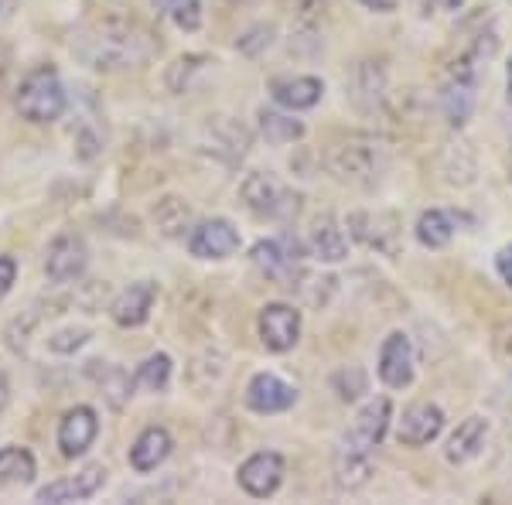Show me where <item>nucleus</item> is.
<instances>
[{"mask_svg": "<svg viewBox=\"0 0 512 505\" xmlns=\"http://www.w3.org/2000/svg\"><path fill=\"white\" fill-rule=\"evenodd\" d=\"M161 52V41L144 21L127 14H99L72 35V55L96 72L144 69Z\"/></svg>", "mask_w": 512, "mask_h": 505, "instance_id": "obj_1", "label": "nucleus"}, {"mask_svg": "<svg viewBox=\"0 0 512 505\" xmlns=\"http://www.w3.org/2000/svg\"><path fill=\"white\" fill-rule=\"evenodd\" d=\"M390 420H393L390 396H376V400H369L359 410L352 427L335 441L332 468H335V485L342 492H355V488L369 482V475H373V451L383 444Z\"/></svg>", "mask_w": 512, "mask_h": 505, "instance_id": "obj_2", "label": "nucleus"}, {"mask_svg": "<svg viewBox=\"0 0 512 505\" xmlns=\"http://www.w3.org/2000/svg\"><path fill=\"white\" fill-rule=\"evenodd\" d=\"M390 161V144L376 134H362V130L335 137L325 147L328 175L352 188H376L386 178V171H390Z\"/></svg>", "mask_w": 512, "mask_h": 505, "instance_id": "obj_3", "label": "nucleus"}, {"mask_svg": "<svg viewBox=\"0 0 512 505\" xmlns=\"http://www.w3.org/2000/svg\"><path fill=\"white\" fill-rule=\"evenodd\" d=\"M69 106V96H65V86L59 79V72L52 65H41V69L31 72L28 79L21 82L18 89V113L31 123H55Z\"/></svg>", "mask_w": 512, "mask_h": 505, "instance_id": "obj_4", "label": "nucleus"}, {"mask_svg": "<svg viewBox=\"0 0 512 505\" xmlns=\"http://www.w3.org/2000/svg\"><path fill=\"white\" fill-rule=\"evenodd\" d=\"M239 195H243L246 209L253 215H260V219L294 222L297 215H301V195L291 192V188H287L284 181H277L274 175H263V171L246 175Z\"/></svg>", "mask_w": 512, "mask_h": 505, "instance_id": "obj_5", "label": "nucleus"}, {"mask_svg": "<svg viewBox=\"0 0 512 505\" xmlns=\"http://www.w3.org/2000/svg\"><path fill=\"white\" fill-rule=\"evenodd\" d=\"M250 260L263 277L277 280L280 287H294V280L301 277V246L291 236L260 239L250 250Z\"/></svg>", "mask_w": 512, "mask_h": 505, "instance_id": "obj_6", "label": "nucleus"}, {"mask_svg": "<svg viewBox=\"0 0 512 505\" xmlns=\"http://www.w3.org/2000/svg\"><path fill=\"white\" fill-rule=\"evenodd\" d=\"M256 331L270 352H291L301 342V311L280 301L267 304L256 318Z\"/></svg>", "mask_w": 512, "mask_h": 505, "instance_id": "obj_7", "label": "nucleus"}, {"mask_svg": "<svg viewBox=\"0 0 512 505\" xmlns=\"http://www.w3.org/2000/svg\"><path fill=\"white\" fill-rule=\"evenodd\" d=\"M349 229L359 243H366L369 250L396 256L400 253V219L393 212H352Z\"/></svg>", "mask_w": 512, "mask_h": 505, "instance_id": "obj_8", "label": "nucleus"}, {"mask_svg": "<svg viewBox=\"0 0 512 505\" xmlns=\"http://www.w3.org/2000/svg\"><path fill=\"white\" fill-rule=\"evenodd\" d=\"M89 263V250H86V239L76 233H62L52 239L45 253V273L52 284H69V280H79L82 270Z\"/></svg>", "mask_w": 512, "mask_h": 505, "instance_id": "obj_9", "label": "nucleus"}, {"mask_svg": "<svg viewBox=\"0 0 512 505\" xmlns=\"http://www.w3.org/2000/svg\"><path fill=\"white\" fill-rule=\"evenodd\" d=\"M239 488L253 499H270L284 482V458L277 451H256L239 465Z\"/></svg>", "mask_w": 512, "mask_h": 505, "instance_id": "obj_10", "label": "nucleus"}, {"mask_svg": "<svg viewBox=\"0 0 512 505\" xmlns=\"http://www.w3.org/2000/svg\"><path fill=\"white\" fill-rule=\"evenodd\" d=\"M239 250V229L229 219H205L188 233V253L198 260H226Z\"/></svg>", "mask_w": 512, "mask_h": 505, "instance_id": "obj_11", "label": "nucleus"}, {"mask_svg": "<svg viewBox=\"0 0 512 505\" xmlns=\"http://www.w3.org/2000/svg\"><path fill=\"white\" fill-rule=\"evenodd\" d=\"M379 379H383L390 389H407L414 383V345L403 331H393V335L383 338L379 345Z\"/></svg>", "mask_w": 512, "mask_h": 505, "instance_id": "obj_12", "label": "nucleus"}, {"mask_svg": "<svg viewBox=\"0 0 512 505\" xmlns=\"http://www.w3.org/2000/svg\"><path fill=\"white\" fill-rule=\"evenodd\" d=\"M478 86L482 79L478 76H468V72H454L448 69V79L441 86V110L448 117L451 127H465L475 113V103H478Z\"/></svg>", "mask_w": 512, "mask_h": 505, "instance_id": "obj_13", "label": "nucleus"}, {"mask_svg": "<svg viewBox=\"0 0 512 505\" xmlns=\"http://www.w3.org/2000/svg\"><path fill=\"white\" fill-rule=\"evenodd\" d=\"M444 430V410L437 403H414L410 410H403V417L396 420V441L407 447H424L441 437Z\"/></svg>", "mask_w": 512, "mask_h": 505, "instance_id": "obj_14", "label": "nucleus"}, {"mask_svg": "<svg viewBox=\"0 0 512 505\" xmlns=\"http://www.w3.org/2000/svg\"><path fill=\"white\" fill-rule=\"evenodd\" d=\"M297 403V389L274 372H256L246 386V407L253 413H284Z\"/></svg>", "mask_w": 512, "mask_h": 505, "instance_id": "obj_15", "label": "nucleus"}, {"mask_svg": "<svg viewBox=\"0 0 512 505\" xmlns=\"http://www.w3.org/2000/svg\"><path fill=\"white\" fill-rule=\"evenodd\" d=\"M205 151L222 157L226 164H239L250 151V130L233 117H212L205 123Z\"/></svg>", "mask_w": 512, "mask_h": 505, "instance_id": "obj_16", "label": "nucleus"}, {"mask_svg": "<svg viewBox=\"0 0 512 505\" xmlns=\"http://www.w3.org/2000/svg\"><path fill=\"white\" fill-rule=\"evenodd\" d=\"M99 434V420L93 407H72L59 424V447L65 458H82Z\"/></svg>", "mask_w": 512, "mask_h": 505, "instance_id": "obj_17", "label": "nucleus"}, {"mask_svg": "<svg viewBox=\"0 0 512 505\" xmlns=\"http://www.w3.org/2000/svg\"><path fill=\"white\" fill-rule=\"evenodd\" d=\"M103 485H106V468L103 465H89V468H82L76 478H62V482H52V485L38 488L35 499L38 502H55V505L82 502V499H93Z\"/></svg>", "mask_w": 512, "mask_h": 505, "instance_id": "obj_18", "label": "nucleus"}, {"mask_svg": "<svg viewBox=\"0 0 512 505\" xmlns=\"http://www.w3.org/2000/svg\"><path fill=\"white\" fill-rule=\"evenodd\" d=\"M158 301V287L151 280H137L127 291L117 294V301L110 304V314L120 328H140L147 318H151V308Z\"/></svg>", "mask_w": 512, "mask_h": 505, "instance_id": "obj_19", "label": "nucleus"}, {"mask_svg": "<svg viewBox=\"0 0 512 505\" xmlns=\"http://www.w3.org/2000/svg\"><path fill=\"white\" fill-rule=\"evenodd\" d=\"M270 96L284 110H311L325 96V82L318 76H277L270 79Z\"/></svg>", "mask_w": 512, "mask_h": 505, "instance_id": "obj_20", "label": "nucleus"}, {"mask_svg": "<svg viewBox=\"0 0 512 505\" xmlns=\"http://www.w3.org/2000/svg\"><path fill=\"white\" fill-rule=\"evenodd\" d=\"M171 447H175V441H171L168 430H164V427H147L144 434L134 441V447H130V465H134V471H140V475H147V471H158L164 461H168Z\"/></svg>", "mask_w": 512, "mask_h": 505, "instance_id": "obj_21", "label": "nucleus"}, {"mask_svg": "<svg viewBox=\"0 0 512 505\" xmlns=\"http://www.w3.org/2000/svg\"><path fill=\"white\" fill-rule=\"evenodd\" d=\"M485 437H489V420H485V417H468V420H461L458 430L451 434L448 451H444V454H448L451 465H468V461L482 454Z\"/></svg>", "mask_w": 512, "mask_h": 505, "instance_id": "obj_22", "label": "nucleus"}, {"mask_svg": "<svg viewBox=\"0 0 512 505\" xmlns=\"http://www.w3.org/2000/svg\"><path fill=\"white\" fill-rule=\"evenodd\" d=\"M308 250L321 263H342L345 256H349V236L342 233V226H338L332 215H325V219H318L315 229H311Z\"/></svg>", "mask_w": 512, "mask_h": 505, "instance_id": "obj_23", "label": "nucleus"}, {"mask_svg": "<svg viewBox=\"0 0 512 505\" xmlns=\"http://www.w3.org/2000/svg\"><path fill=\"white\" fill-rule=\"evenodd\" d=\"M454 229H458V219L444 209H427L424 215L417 219L414 233H417V243L427 246V250H444V246L454 239Z\"/></svg>", "mask_w": 512, "mask_h": 505, "instance_id": "obj_24", "label": "nucleus"}, {"mask_svg": "<svg viewBox=\"0 0 512 505\" xmlns=\"http://www.w3.org/2000/svg\"><path fill=\"white\" fill-rule=\"evenodd\" d=\"M35 475H38V465H35V454H31L28 447H18V444L0 447V482L31 485Z\"/></svg>", "mask_w": 512, "mask_h": 505, "instance_id": "obj_25", "label": "nucleus"}, {"mask_svg": "<svg viewBox=\"0 0 512 505\" xmlns=\"http://www.w3.org/2000/svg\"><path fill=\"white\" fill-rule=\"evenodd\" d=\"M386 89V72L376 62H359V69L352 72V99L366 110H376V103L383 99Z\"/></svg>", "mask_w": 512, "mask_h": 505, "instance_id": "obj_26", "label": "nucleus"}, {"mask_svg": "<svg viewBox=\"0 0 512 505\" xmlns=\"http://www.w3.org/2000/svg\"><path fill=\"white\" fill-rule=\"evenodd\" d=\"M256 120H260V134L267 137V144H294L304 137V123L280 110H260Z\"/></svg>", "mask_w": 512, "mask_h": 505, "instance_id": "obj_27", "label": "nucleus"}, {"mask_svg": "<svg viewBox=\"0 0 512 505\" xmlns=\"http://www.w3.org/2000/svg\"><path fill=\"white\" fill-rule=\"evenodd\" d=\"M154 222H158V229L164 236H185L188 222H192V209H188L181 198L168 195L154 205Z\"/></svg>", "mask_w": 512, "mask_h": 505, "instance_id": "obj_28", "label": "nucleus"}, {"mask_svg": "<svg viewBox=\"0 0 512 505\" xmlns=\"http://www.w3.org/2000/svg\"><path fill=\"white\" fill-rule=\"evenodd\" d=\"M99 389H103V400L110 403L113 410H123L134 396V379H130L127 369L120 366H106L103 376H99Z\"/></svg>", "mask_w": 512, "mask_h": 505, "instance_id": "obj_29", "label": "nucleus"}, {"mask_svg": "<svg viewBox=\"0 0 512 505\" xmlns=\"http://www.w3.org/2000/svg\"><path fill=\"white\" fill-rule=\"evenodd\" d=\"M161 14H168L181 31L202 28V0H154Z\"/></svg>", "mask_w": 512, "mask_h": 505, "instance_id": "obj_30", "label": "nucleus"}, {"mask_svg": "<svg viewBox=\"0 0 512 505\" xmlns=\"http://www.w3.org/2000/svg\"><path fill=\"white\" fill-rule=\"evenodd\" d=\"M137 383L144 389H151V393L168 389V383H171V355H164V352L151 355V359L137 369Z\"/></svg>", "mask_w": 512, "mask_h": 505, "instance_id": "obj_31", "label": "nucleus"}, {"mask_svg": "<svg viewBox=\"0 0 512 505\" xmlns=\"http://www.w3.org/2000/svg\"><path fill=\"white\" fill-rule=\"evenodd\" d=\"M89 342V328H62L55 335H48V349L55 355H72Z\"/></svg>", "mask_w": 512, "mask_h": 505, "instance_id": "obj_32", "label": "nucleus"}, {"mask_svg": "<svg viewBox=\"0 0 512 505\" xmlns=\"http://www.w3.org/2000/svg\"><path fill=\"white\" fill-rule=\"evenodd\" d=\"M270 41H274V28L270 24H256L253 31H246V38H239V52L260 55L263 48H270Z\"/></svg>", "mask_w": 512, "mask_h": 505, "instance_id": "obj_33", "label": "nucleus"}, {"mask_svg": "<svg viewBox=\"0 0 512 505\" xmlns=\"http://www.w3.org/2000/svg\"><path fill=\"white\" fill-rule=\"evenodd\" d=\"M14 280H18V260L14 256H0V301L11 294Z\"/></svg>", "mask_w": 512, "mask_h": 505, "instance_id": "obj_34", "label": "nucleus"}, {"mask_svg": "<svg viewBox=\"0 0 512 505\" xmlns=\"http://www.w3.org/2000/svg\"><path fill=\"white\" fill-rule=\"evenodd\" d=\"M495 270H499V277L512 287V243L495 253Z\"/></svg>", "mask_w": 512, "mask_h": 505, "instance_id": "obj_35", "label": "nucleus"}, {"mask_svg": "<svg viewBox=\"0 0 512 505\" xmlns=\"http://www.w3.org/2000/svg\"><path fill=\"white\" fill-rule=\"evenodd\" d=\"M420 4H424V11L431 14V11H458L461 0H420Z\"/></svg>", "mask_w": 512, "mask_h": 505, "instance_id": "obj_36", "label": "nucleus"}, {"mask_svg": "<svg viewBox=\"0 0 512 505\" xmlns=\"http://www.w3.org/2000/svg\"><path fill=\"white\" fill-rule=\"evenodd\" d=\"M362 7H369V11H379V14H390V11H396V4L400 0H359Z\"/></svg>", "mask_w": 512, "mask_h": 505, "instance_id": "obj_37", "label": "nucleus"}, {"mask_svg": "<svg viewBox=\"0 0 512 505\" xmlns=\"http://www.w3.org/2000/svg\"><path fill=\"white\" fill-rule=\"evenodd\" d=\"M7 403H11V379H7L4 366H0V413L7 410Z\"/></svg>", "mask_w": 512, "mask_h": 505, "instance_id": "obj_38", "label": "nucleus"}, {"mask_svg": "<svg viewBox=\"0 0 512 505\" xmlns=\"http://www.w3.org/2000/svg\"><path fill=\"white\" fill-rule=\"evenodd\" d=\"M506 99H509V106H512V62H509V72H506Z\"/></svg>", "mask_w": 512, "mask_h": 505, "instance_id": "obj_39", "label": "nucleus"}]
</instances>
